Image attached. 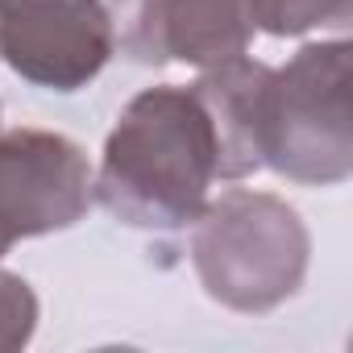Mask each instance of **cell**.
Instances as JSON below:
<instances>
[{
	"label": "cell",
	"mask_w": 353,
	"mask_h": 353,
	"mask_svg": "<svg viewBox=\"0 0 353 353\" xmlns=\"http://www.w3.org/2000/svg\"><path fill=\"white\" fill-rule=\"evenodd\" d=\"M353 46L312 42L287 67H270L258 108L262 166L291 183L332 188L353 174Z\"/></svg>",
	"instance_id": "2"
},
{
	"label": "cell",
	"mask_w": 353,
	"mask_h": 353,
	"mask_svg": "<svg viewBox=\"0 0 353 353\" xmlns=\"http://www.w3.org/2000/svg\"><path fill=\"white\" fill-rule=\"evenodd\" d=\"M270 67L254 59H229L216 67H204V75L192 83L200 104L212 117L216 145H221V179H245L262 170L258 154V108H262V83Z\"/></svg>",
	"instance_id": "7"
},
{
	"label": "cell",
	"mask_w": 353,
	"mask_h": 353,
	"mask_svg": "<svg viewBox=\"0 0 353 353\" xmlns=\"http://www.w3.org/2000/svg\"><path fill=\"white\" fill-rule=\"evenodd\" d=\"M112 30L133 63L216 67L241 59L258 34V0H108Z\"/></svg>",
	"instance_id": "6"
},
{
	"label": "cell",
	"mask_w": 353,
	"mask_h": 353,
	"mask_svg": "<svg viewBox=\"0 0 353 353\" xmlns=\"http://www.w3.org/2000/svg\"><path fill=\"white\" fill-rule=\"evenodd\" d=\"M38 332V295L34 287L13 274L0 270V353H17L34 341Z\"/></svg>",
	"instance_id": "9"
},
{
	"label": "cell",
	"mask_w": 353,
	"mask_h": 353,
	"mask_svg": "<svg viewBox=\"0 0 353 353\" xmlns=\"http://www.w3.org/2000/svg\"><path fill=\"white\" fill-rule=\"evenodd\" d=\"M192 225V266L216 303L258 316L303 287L312 237L287 200L233 188L208 200Z\"/></svg>",
	"instance_id": "3"
},
{
	"label": "cell",
	"mask_w": 353,
	"mask_h": 353,
	"mask_svg": "<svg viewBox=\"0 0 353 353\" xmlns=\"http://www.w3.org/2000/svg\"><path fill=\"white\" fill-rule=\"evenodd\" d=\"M117 54L104 0H0V59L46 92L88 88Z\"/></svg>",
	"instance_id": "4"
},
{
	"label": "cell",
	"mask_w": 353,
	"mask_h": 353,
	"mask_svg": "<svg viewBox=\"0 0 353 353\" xmlns=\"http://www.w3.org/2000/svg\"><path fill=\"white\" fill-rule=\"evenodd\" d=\"M221 145L200 96L174 83L137 92L117 117L100 170L92 174V200L133 229H183L221 179Z\"/></svg>",
	"instance_id": "1"
},
{
	"label": "cell",
	"mask_w": 353,
	"mask_h": 353,
	"mask_svg": "<svg viewBox=\"0 0 353 353\" xmlns=\"http://www.w3.org/2000/svg\"><path fill=\"white\" fill-rule=\"evenodd\" d=\"M353 0H258V30L274 38H299L320 26H345Z\"/></svg>",
	"instance_id": "8"
},
{
	"label": "cell",
	"mask_w": 353,
	"mask_h": 353,
	"mask_svg": "<svg viewBox=\"0 0 353 353\" xmlns=\"http://www.w3.org/2000/svg\"><path fill=\"white\" fill-rule=\"evenodd\" d=\"M88 204L92 166L71 137L0 125V258L26 237L71 229Z\"/></svg>",
	"instance_id": "5"
}]
</instances>
